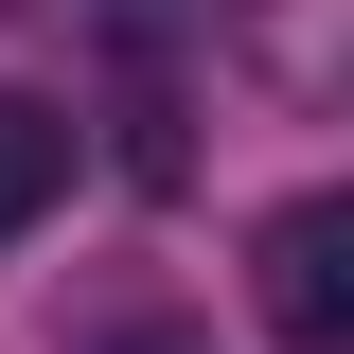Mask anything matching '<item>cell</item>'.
Segmentation results:
<instances>
[{"label": "cell", "instance_id": "6da1fadb", "mask_svg": "<svg viewBox=\"0 0 354 354\" xmlns=\"http://www.w3.org/2000/svg\"><path fill=\"white\" fill-rule=\"evenodd\" d=\"M248 301H266L283 354H354V213L337 195H283L248 230Z\"/></svg>", "mask_w": 354, "mask_h": 354}, {"label": "cell", "instance_id": "7a4b0ae2", "mask_svg": "<svg viewBox=\"0 0 354 354\" xmlns=\"http://www.w3.org/2000/svg\"><path fill=\"white\" fill-rule=\"evenodd\" d=\"M71 195V106H36V88H0V248Z\"/></svg>", "mask_w": 354, "mask_h": 354}, {"label": "cell", "instance_id": "3957f363", "mask_svg": "<svg viewBox=\"0 0 354 354\" xmlns=\"http://www.w3.org/2000/svg\"><path fill=\"white\" fill-rule=\"evenodd\" d=\"M248 36H266V71L319 106V0H248Z\"/></svg>", "mask_w": 354, "mask_h": 354}, {"label": "cell", "instance_id": "277c9868", "mask_svg": "<svg viewBox=\"0 0 354 354\" xmlns=\"http://www.w3.org/2000/svg\"><path fill=\"white\" fill-rule=\"evenodd\" d=\"M106 354H213V337H195V319H124Z\"/></svg>", "mask_w": 354, "mask_h": 354}, {"label": "cell", "instance_id": "5b68a950", "mask_svg": "<svg viewBox=\"0 0 354 354\" xmlns=\"http://www.w3.org/2000/svg\"><path fill=\"white\" fill-rule=\"evenodd\" d=\"M124 36H160V0H124Z\"/></svg>", "mask_w": 354, "mask_h": 354}, {"label": "cell", "instance_id": "8992f818", "mask_svg": "<svg viewBox=\"0 0 354 354\" xmlns=\"http://www.w3.org/2000/svg\"><path fill=\"white\" fill-rule=\"evenodd\" d=\"M0 18H36V0H0Z\"/></svg>", "mask_w": 354, "mask_h": 354}]
</instances>
